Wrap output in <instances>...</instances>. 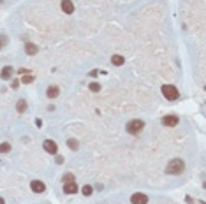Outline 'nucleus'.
<instances>
[{
    "mask_svg": "<svg viewBox=\"0 0 206 204\" xmlns=\"http://www.w3.org/2000/svg\"><path fill=\"white\" fill-rule=\"evenodd\" d=\"M162 95L166 97L168 100H176L180 97V91H178V88L173 85H164L162 86Z\"/></svg>",
    "mask_w": 206,
    "mask_h": 204,
    "instance_id": "f03ea898",
    "label": "nucleus"
},
{
    "mask_svg": "<svg viewBox=\"0 0 206 204\" xmlns=\"http://www.w3.org/2000/svg\"><path fill=\"white\" fill-rule=\"evenodd\" d=\"M44 150L48 151V153H51V155H55L56 150H58V146H56V143L53 139H46L44 141Z\"/></svg>",
    "mask_w": 206,
    "mask_h": 204,
    "instance_id": "423d86ee",
    "label": "nucleus"
},
{
    "mask_svg": "<svg viewBox=\"0 0 206 204\" xmlns=\"http://www.w3.org/2000/svg\"><path fill=\"white\" fill-rule=\"evenodd\" d=\"M0 49H2V42H0Z\"/></svg>",
    "mask_w": 206,
    "mask_h": 204,
    "instance_id": "bb28decb",
    "label": "nucleus"
},
{
    "mask_svg": "<svg viewBox=\"0 0 206 204\" xmlns=\"http://www.w3.org/2000/svg\"><path fill=\"white\" fill-rule=\"evenodd\" d=\"M143 129H145V123H143L141 120H130L129 123H127V132L132 134V135L139 134Z\"/></svg>",
    "mask_w": 206,
    "mask_h": 204,
    "instance_id": "7ed1b4c3",
    "label": "nucleus"
},
{
    "mask_svg": "<svg viewBox=\"0 0 206 204\" xmlns=\"http://www.w3.org/2000/svg\"><path fill=\"white\" fill-rule=\"evenodd\" d=\"M97 74H99L97 70H90V72H88V76H92V78H95V76H97Z\"/></svg>",
    "mask_w": 206,
    "mask_h": 204,
    "instance_id": "4be33fe9",
    "label": "nucleus"
},
{
    "mask_svg": "<svg viewBox=\"0 0 206 204\" xmlns=\"http://www.w3.org/2000/svg\"><path fill=\"white\" fill-rule=\"evenodd\" d=\"M37 51H39V46H35V44H32V42L25 44V53L27 55H35Z\"/></svg>",
    "mask_w": 206,
    "mask_h": 204,
    "instance_id": "f8f14e48",
    "label": "nucleus"
},
{
    "mask_svg": "<svg viewBox=\"0 0 206 204\" xmlns=\"http://www.w3.org/2000/svg\"><path fill=\"white\" fill-rule=\"evenodd\" d=\"M79 188H78V185L74 181H67V183H64V192L65 193H76Z\"/></svg>",
    "mask_w": 206,
    "mask_h": 204,
    "instance_id": "6e6552de",
    "label": "nucleus"
},
{
    "mask_svg": "<svg viewBox=\"0 0 206 204\" xmlns=\"http://www.w3.org/2000/svg\"><path fill=\"white\" fill-rule=\"evenodd\" d=\"M62 162H64V157H56V164H62Z\"/></svg>",
    "mask_w": 206,
    "mask_h": 204,
    "instance_id": "393cba45",
    "label": "nucleus"
},
{
    "mask_svg": "<svg viewBox=\"0 0 206 204\" xmlns=\"http://www.w3.org/2000/svg\"><path fill=\"white\" fill-rule=\"evenodd\" d=\"M62 11L67 12V14H72V12H74V6H72L71 0H62Z\"/></svg>",
    "mask_w": 206,
    "mask_h": 204,
    "instance_id": "1a4fd4ad",
    "label": "nucleus"
},
{
    "mask_svg": "<svg viewBox=\"0 0 206 204\" xmlns=\"http://www.w3.org/2000/svg\"><path fill=\"white\" fill-rule=\"evenodd\" d=\"M185 201H187L189 204H194V201H192V197H190V195H187V197H185Z\"/></svg>",
    "mask_w": 206,
    "mask_h": 204,
    "instance_id": "b1692460",
    "label": "nucleus"
},
{
    "mask_svg": "<svg viewBox=\"0 0 206 204\" xmlns=\"http://www.w3.org/2000/svg\"><path fill=\"white\" fill-rule=\"evenodd\" d=\"M88 88H90L92 91H99V90H101V85H99V83H92Z\"/></svg>",
    "mask_w": 206,
    "mask_h": 204,
    "instance_id": "aec40b11",
    "label": "nucleus"
},
{
    "mask_svg": "<svg viewBox=\"0 0 206 204\" xmlns=\"http://www.w3.org/2000/svg\"><path fill=\"white\" fill-rule=\"evenodd\" d=\"M27 108H28V104L25 100H18V104H16V109H18V113H25V111H27Z\"/></svg>",
    "mask_w": 206,
    "mask_h": 204,
    "instance_id": "4468645a",
    "label": "nucleus"
},
{
    "mask_svg": "<svg viewBox=\"0 0 206 204\" xmlns=\"http://www.w3.org/2000/svg\"><path fill=\"white\" fill-rule=\"evenodd\" d=\"M18 72H20V74H23V76H25V74H30V70H27V69H20Z\"/></svg>",
    "mask_w": 206,
    "mask_h": 204,
    "instance_id": "412c9836",
    "label": "nucleus"
},
{
    "mask_svg": "<svg viewBox=\"0 0 206 204\" xmlns=\"http://www.w3.org/2000/svg\"><path fill=\"white\" fill-rule=\"evenodd\" d=\"M178 116H174V114H168L162 118V125H166V127H174V125H178Z\"/></svg>",
    "mask_w": 206,
    "mask_h": 204,
    "instance_id": "20e7f679",
    "label": "nucleus"
},
{
    "mask_svg": "<svg viewBox=\"0 0 206 204\" xmlns=\"http://www.w3.org/2000/svg\"><path fill=\"white\" fill-rule=\"evenodd\" d=\"M130 202L132 204H146L148 197L145 195V193H134V195L130 197Z\"/></svg>",
    "mask_w": 206,
    "mask_h": 204,
    "instance_id": "0eeeda50",
    "label": "nucleus"
},
{
    "mask_svg": "<svg viewBox=\"0 0 206 204\" xmlns=\"http://www.w3.org/2000/svg\"><path fill=\"white\" fill-rule=\"evenodd\" d=\"M62 180H64V183H67V181H74V176H72L71 172H67V174H64V178H62Z\"/></svg>",
    "mask_w": 206,
    "mask_h": 204,
    "instance_id": "6ab92c4d",
    "label": "nucleus"
},
{
    "mask_svg": "<svg viewBox=\"0 0 206 204\" xmlns=\"http://www.w3.org/2000/svg\"><path fill=\"white\" fill-rule=\"evenodd\" d=\"M58 93H60L58 86H49L48 90H46V95H48V99H56V97H58Z\"/></svg>",
    "mask_w": 206,
    "mask_h": 204,
    "instance_id": "9d476101",
    "label": "nucleus"
},
{
    "mask_svg": "<svg viewBox=\"0 0 206 204\" xmlns=\"http://www.w3.org/2000/svg\"><path fill=\"white\" fill-rule=\"evenodd\" d=\"M30 188H32V192H35V193H43L44 190H46V185H44L43 181H39V180H34V181L30 183Z\"/></svg>",
    "mask_w": 206,
    "mask_h": 204,
    "instance_id": "39448f33",
    "label": "nucleus"
},
{
    "mask_svg": "<svg viewBox=\"0 0 206 204\" xmlns=\"http://www.w3.org/2000/svg\"><path fill=\"white\" fill-rule=\"evenodd\" d=\"M0 204H6V201H4L2 197H0Z\"/></svg>",
    "mask_w": 206,
    "mask_h": 204,
    "instance_id": "a878e982",
    "label": "nucleus"
},
{
    "mask_svg": "<svg viewBox=\"0 0 206 204\" xmlns=\"http://www.w3.org/2000/svg\"><path fill=\"white\" fill-rule=\"evenodd\" d=\"M18 86H20V81L14 79V81H12V88H18Z\"/></svg>",
    "mask_w": 206,
    "mask_h": 204,
    "instance_id": "5701e85b",
    "label": "nucleus"
},
{
    "mask_svg": "<svg viewBox=\"0 0 206 204\" xmlns=\"http://www.w3.org/2000/svg\"><path fill=\"white\" fill-rule=\"evenodd\" d=\"M92 192H93V188H92V185H85L83 187V195H92Z\"/></svg>",
    "mask_w": 206,
    "mask_h": 204,
    "instance_id": "a211bd4d",
    "label": "nucleus"
},
{
    "mask_svg": "<svg viewBox=\"0 0 206 204\" xmlns=\"http://www.w3.org/2000/svg\"><path fill=\"white\" fill-rule=\"evenodd\" d=\"M111 62H113V65H116V67H120V65H123L125 58L122 56V55H113L111 56Z\"/></svg>",
    "mask_w": 206,
    "mask_h": 204,
    "instance_id": "ddd939ff",
    "label": "nucleus"
},
{
    "mask_svg": "<svg viewBox=\"0 0 206 204\" xmlns=\"http://www.w3.org/2000/svg\"><path fill=\"white\" fill-rule=\"evenodd\" d=\"M67 146H69L71 150L76 151L78 148H79V143H78V139H67Z\"/></svg>",
    "mask_w": 206,
    "mask_h": 204,
    "instance_id": "2eb2a0df",
    "label": "nucleus"
},
{
    "mask_svg": "<svg viewBox=\"0 0 206 204\" xmlns=\"http://www.w3.org/2000/svg\"><path fill=\"white\" fill-rule=\"evenodd\" d=\"M12 72H14V70H12V67H9V65H7V67H4V69H2L0 76H2V79H11V78H12Z\"/></svg>",
    "mask_w": 206,
    "mask_h": 204,
    "instance_id": "9b49d317",
    "label": "nucleus"
},
{
    "mask_svg": "<svg viewBox=\"0 0 206 204\" xmlns=\"http://www.w3.org/2000/svg\"><path fill=\"white\" fill-rule=\"evenodd\" d=\"M11 151V144L9 143H2L0 144V153H9Z\"/></svg>",
    "mask_w": 206,
    "mask_h": 204,
    "instance_id": "f3484780",
    "label": "nucleus"
},
{
    "mask_svg": "<svg viewBox=\"0 0 206 204\" xmlns=\"http://www.w3.org/2000/svg\"><path fill=\"white\" fill-rule=\"evenodd\" d=\"M183 169H185V162L181 158H173L168 164V167H166V172L171 174V176H176V174H181Z\"/></svg>",
    "mask_w": 206,
    "mask_h": 204,
    "instance_id": "f257e3e1",
    "label": "nucleus"
},
{
    "mask_svg": "<svg viewBox=\"0 0 206 204\" xmlns=\"http://www.w3.org/2000/svg\"><path fill=\"white\" fill-rule=\"evenodd\" d=\"M34 81V76L32 74H25V76H21V83H25V85H30Z\"/></svg>",
    "mask_w": 206,
    "mask_h": 204,
    "instance_id": "dca6fc26",
    "label": "nucleus"
}]
</instances>
